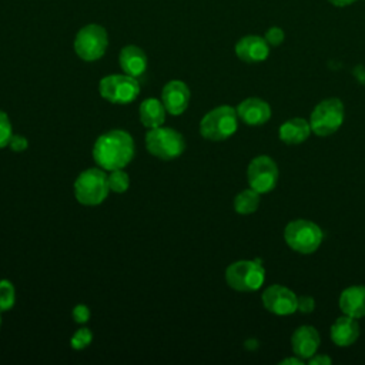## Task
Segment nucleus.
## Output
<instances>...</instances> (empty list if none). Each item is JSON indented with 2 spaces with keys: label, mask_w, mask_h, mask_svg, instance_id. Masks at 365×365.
Here are the masks:
<instances>
[{
  "label": "nucleus",
  "mask_w": 365,
  "mask_h": 365,
  "mask_svg": "<svg viewBox=\"0 0 365 365\" xmlns=\"http://www.w3.org/2000/svg\"><path fill=\"white\" fill-rule=\"evenodd\" d=\"M107 182H108V188L111 191L124 192L130 185V178H128L127 173H124L121 168H118V170H113L107 175Z\"/></svg>",
  "instance_id": "22"
},
{
  "label": "nucleus",
  "mask_w": 365,
  "mask_h": 365,
  "mask_svg": "<svg viewBox=\"0 0 365 365\" xmlns=\"http://www.w3.org/2000/svg\"><path fill=\"white\" fill-rule=\"evenodd\" d=\"M358 336L359 325L354 317H339L331 327V339L338 346H349L358 339Z\"/></svg>",
  "instance_id": "16"
},
{
  "label": "nucleus",
  "mask_w": 365,
  "mask_h": 365,
  "mask_svg": "<svg viewBox=\"0 0 365 365\" xmlns=\"http://www.w3.org/2000/svg\"><path fill=\"white\" fill-rule=\"evenodd\" d=\"M161 101L165 110L173 115L182 114L190 103V88L180 80L167 83L161 93Z\"/></svg>",
  "instance_id": "12"
},
{
  "label": "nucleus",
  "mask_w": 365,
  "mask_h": 365,
  "mask_svg": "<svg viewBox=\"0 0 365 365\" xmlns=\"http://www.w3.org/2000/svg\"><path fill=\"white\" fill-rule=\"evenodd\" d=\"M288 364H294V365H302V359L301 358H287L284 361H281V365H288Z\"/></svg>",
  "instance_id": "32"
},
{
  "label": "nucleus",
  "mask_w": 365,
  "mask_h": 365,
  "mask_svg": "<svg viewBox=\"0 0 365 365\" xmlns=\"http://www.w3.org/2000/svg\"><path fill=\"white\" fill-rule=\"evenodd\" d=\"M311 131L312 130L309 123L304 118L297 117L281 124L278 134L281 141H284L285 144H299L309 137Z\"/></svg>",
  "instance_id": "19"
},
{
  "label": "nucleus",
  "mask_w": 365,
  "mask_h": 365,
  "mask_svg": "<svg viewBox=\"0 0 365 365\" xmlns=\"http://www.w3.org/2000/svg\"><path fill=\"white\" fill-rule=\"evenodd\" d=\"M165 111L167 110L163 101H158L155 98H147L140 104L138 108L140 121L148 128H157L163 125L165 120Z\"/></svg>",
  "instance_id": "20"
},
{
  "label": "nucleus",
  "mask_w": 365,
  "mask_h": 365,
  "mask_svg": "<svg viewBox=\"0 0 365 365\" xmlns=\"http://www.w3.org/2000/svg\"><path fill=\"white\" fill-rule=\"evenodd\" d=\"M319 334L311 325H302L297 328L291 338L292 351L301 359H309L312 355H315L319 348Z\"/></svg>",
  "instance_id": "14"
},
{
  "label": "nucleus",
  "mask_w": 365,
  "mask_h": 365,
  "mask_svg": "<svg viewBox=\"0 0 365 365\" xmlns=\"http://www.w3.org/2000/svg\"><path fill=\"white\" fill-rule=\"evenodd\" d=\"M93 157L103 170L123 168L134 157V140L123 130H111L97 138Z\"/></svg>",
  "instance_id": "1"
},
{
  "label": "nucleus",
  "mask_w": 365,
  "mask_h": 365,
  "mask_svg": "<svg viewBox=\"0 0 365 365\" xmlns=\"http://www.w3.org/2000/svg\"><path fill=\"white\" fill-rule=\"evenodd\" d=\"M262 304L275 315H289L298 309L297 295L291 289L278 284L268 287L262 292Z\"/></svg>",
  "instance_id": "11"
},
{
  "label": "nucleus",
  "mask_w": 365,
  "mask_h": 365,
  "mask_svg": "<svg viewBox=\"0 0 365 365\" xmlns=\"http://www.w3.org/2000/svg\"><path fill=\"white\" fill-rule=\"evenodd\" d=\"M332 362V359L328 355H312L309 358V364L311 365H329Z\"/></svg>",
  "instance_id": "30"
},
{
  "label": "nucleus",
  "mask_w": 365,
  "mask_h": 365,
  "mask_svg": "<svg viewBox=\"0 0 365 365\" xmlns=\"http://www.w3.org/2000/svg\"><path fill=\"white\" fill-rule=\"evenodd\" d=\"M339 308L345 315L365 317V285H354L344 289L339 295Z\"/></svg>",
  "instance_id": "17"
},
{
  "label": "nucleus",
  "mask_w": 365,
  "mask_h": 365,
  "mask_svg": "<svg viewBox=\"0 0 365 365\" xmlns=\"http://www.w3.org/2000/svg\"><path fill=\"white\" fill-rule=\"evenodd\" d=\"M145 145L153 155L161 160H173L184 151L185 141L178 131L160 125L147 133Z\"/></svg>",
  "instance_id": "8"
},
{
  "label": "nucleus",
  "mask_w": 365,
  "mask_h": 365,
  "mask_svg": "<svg viewBox=\"0 0 365 365\" xmlns=\"http://www.w3.org/2000/svg\"><path fill=\"white\" fill-rule=\"evenodd\" d=\"M235 54L245 63H259L268 57L269 44L264 37L250 34L237 41Z\"/></svg>",
  "instance_id": "13"
},
{
  "label": "nucleus",
  "mask_w": 365,
  "mask_h": 365,
  "mask_svg": "<svg viewBox=\"0 0 365 365\" xmlns=\"http://www.w3.org/2000/svg\"><path fill=\"white\" fill-rule=\"evenodd\" d=\"M322 230L312 221L295 220L284 230L285 242L297 252L312 254L322 242Z\"/></svg>",
  "instance_id": "4"
},
{
  "label": "nucleus",
  "mask_w": 365,
  "mask_h": 365,
  "mask_svg": "<svg viewBox=\"0 0 365 365\" xmlns=\"http://www.w3.org/2000/svg\"><path fill=\"white\" fill-rule=\"evenodd\" d=\"M259 205V192H257L252 188L244 190L237 194L234 198V208L238 214H251L254 212Z\"/></svg>",
  "instance_id": "21"
},
{
  "label": "nucleus",
  "mask_w": 365,
  "mask_h": 365,
  "mask_svg": "<svg viewBox=\"0 0 365 365\" xmlns=\"http://www.w3.org/2000/svg\"><path fill=\"white\" fill-rule=\"evenodd\" d=\"M11 124L4 111L0 110V148L9 145V141L11 138Z\"/></svg>",
  "instance_id": "25"
},
{
  "label": "nucleus",
  "mask_w": 365,
  "mask_h": 365,
  "mask_svg": "<svg viewBox=\"0 0 365 365\" xmlns=\"http://www.w3.org/2000/svg\"><path fill=\"white\" fill-rule=\"evenodd\" d=\"M91 339H93V335H91L90 329L81 328V329H78V331L71 336V341H70V342H71V348H74V349H83V348H86L87 345H90Z\"/></svg>",
  "instance_id": "24"
},
{
  "label": "nucleus",
  "mask_w": 365,
  "mask_h": 365,
  "mask_svg": "<svg viewBox=\"0 0 365 365\" xmlns=\"http://www.w3.org/2000/svg\"><path fill=\"white\" fill-rule=\"evenodd\" d=\"M248 184L259 194L274 190L278 181V167L275 161L268 155L255 157L247 170Z\"/></svg>",
  "instance_id": "10"
},
{
  "label": "nucleus",
  "mask_w": 365,
  "mask_h": 365,
  "mask_svg": "<svg viewBox=\"0 0 365 365\" xmlns=\"http://www.w3.org/2000/svg\"><path fill=\"white\" fill-rule=\"evenodd\" d=\"M235 110L238 118L248 125H261L271 117V107L268 103L257 97L242 100Z\"/></svg>",
  "instance_id": "15"
},
{
  "label": "nucleus",
  "mask_w": 365,
  "mask_h": 365,
  "mask_svg": "<svg viewBox=\"0 0 365 365\" xmlns=\"http://www.w3.org/2000/svg\"><path fill=\"white\" fill-rule=\"evenodd\" d=\"M227 284L242 292L257 291L265 279V269L258 261L241 259L232 262L225 271Z\"/></svg>",
  "instance_id": "5"
},
{
  "label": "nucleus",
  "mask_w": 365,
  "mask_h": 365,
  "mask_svg": "<svg viewBox=\"0 0 365 365\" xmlns=\"http://www.w3.org/2000/svg\"><path fill=\"white\" fill-rule=\"evenodd\" d=\"M103 98L113 104H127L137 98L140 84L128 74H111L101 78L98 86Z\"/></svg>",
  "instance_id": "9"
},
{
  "label": "nucleus",
  "mask_w": 365,
  "mask_h": 365,
  "mask_svg": "<svg viewBox=\"0 0 365 365\" xmlns=\"http://www.w3.org/2000/svg\"><path fill=\"white\" fill-rule=\"evenodd\" d=\"M107 174L100 168L83 171L74 182V195L83 205H98L108 195Z\"/></svg>",
  "instance_id": "3"
},
{
  "label": "nucleus",
  "mask_w": 365,
  "mask_h": 365,
  "mask_svg": "<svg viewBox=\"0 0 365 365\" xmlns=\"http://www.w3.org/2000/svg\"><path fill=\"white\" fill-rule=\"evenodd\" d=\"M328 1L336 7H345V6L352 4L355 0H328Z\"/></svg>",
  "instance_id": "31"
},
{
  "label": "nucleus",
  "mask_w": 365,
  "mask_h": 365,
  "mask_svg": "<svg viewBox=\"0 0 365 365\" xmlns=\"http://www.w3.org/2000/svg\"><path fill=\"white\" fill-rule=\"evenodd\" d=\"M314 308H315V301L312 297L309 295L298 297V311H301L302 314H309L314 311Z\"/></svg>",
  "instance_id": "28"
},
{
  "label": "nucleus",
  "mask_w": 365,
  "mask_h": 365,
  "mask_svg": "<svg viewBox=\"0 0 365 365\" xmlns=\"http://www.w3.org/2000/svg\"><path fill=\"white\" fill-rule=\"evenodd\" d=\"M9 145H10V148H11L13 151L20 153V151H24V150L27 148L29 141L26 140V137L20 135V134H14V135H11V138H10V141H9Z\"/></svg>",
  "instance_id": "29"
},
{
  "label": "nucleus",
  "mask_w": 365,
  "mask_h": 365,
  "mask_svg": "<svg viewBox=\"0 0 365 365\" xmlns=\"http://www.w3.org/2000/svg\"><path fill=\"white\" fill-rule=\"evenodd\" d=\"M108 46V36L103 26L87 24L78 30L74 38V51L84 61L101 58Z\"/></svg>",
  "instance_id": "6"
},
{
  "label": "nucleus",
  "mask_w": 365,
  "mask_h": 365,
  "mask_svg": "<svg viewBox=\"0 0 365 365\" xmlns=\"http://www.w3.org/2000/svg\"><path fill=\"white\" fill-rule=\"evenodd\" d=\"M73 318H74V321L78 322V324L87 322L88 318H90V309H88V307H87V305H83V304L76 305L74 309H73Z\"/></svg>",
  "instance_id": "27"
},
{
  "label": "nucleus",
  "mask_w": 365,
  "mask_h": 365,
  "mask_svg": "<svg viewBox=\"0 0 365 365\" xmlns=\"http://www.w3.org/2000/svg\"><path fill=\"white\" fill-rule=\"evenodd\" d=\"M238 127L237 110L230 106H220L208 111L200 124V133L211 141H221L231 137Z\"/></svg>",
  "instance_id": "2"
},
{
  "label": "nucleus",
  "mask_w": 365,
  "mask_h": 365,
  "mask_svg": "<svg viewBox=\"0 0 365 365\" xmlns=\"http://www.w3.org/2000/svg\"><path fill=\"white\" fill-rule=\"evenodd\" d=\"M344 121V104L338 98H327L315 106L311 113V130L319 135L327 137L334 134Z\"/></svg>",
  "instance_id": "7"
},
{
  "label": "nucleus",
  "mask_w": 365,
  "mask_h": 365,
  "mask_svg": "<svg viewBox=\"0 0 365 365\" xmlns=\"http://www.w3.org/2000/svg\"><path fill=\"white\" fill-rule=\"evenodd\" d=\"M264 38L267 40V43H268L269 46H274V47H275V46H279V44L284 41L285 33H284V30H282L281 27L274 26V27H269V29L267 30Z\"/></svg>",
  "instance_id": "26"
},
{
  "label": "nucleus",
  "mask_w": 365,
  "mask_h": 365,
  "mask_svg": "<svg viewBox=\"0 0 365 365\" xmlns=\"http://www.w3.org/2000/svg\"><path fill=\"white\" fill-rule=\"evenodd\" d=\"M118 63L125 74L131 77H138L147 68V56L137 46H125L120 51Z\"/></svg>",
  "instance_id": "18"
},
{
  "label": "nucleus",
  "mask_w": 365,
  "mask_h": 365,
  "mask_svg": "<svg viewBox=\"0 0 365 365\" xmlns=\"http://www.w3.org/2000/svg\"><path fill=\"white\" fill-rule=\"evenodd\" d=\"M16 301V291L10 281H0V311H9Z\"/></svg>",
  "instance_id": "23"
},
{
  "label": "nucleus",
  "mask_w": 365,
  "mask_h": 365,
  "mask_svg": "<svg viewBox=\"0 0 365 365\" xmlns=\"http://www.w3.org/2000/svg\"><path fill=\"white\" fill-rule=\"evenodd\" d=\"M0 324H1V317H0Z\"/></svg>",
  "instance_id": "33"
}]
</instances>
